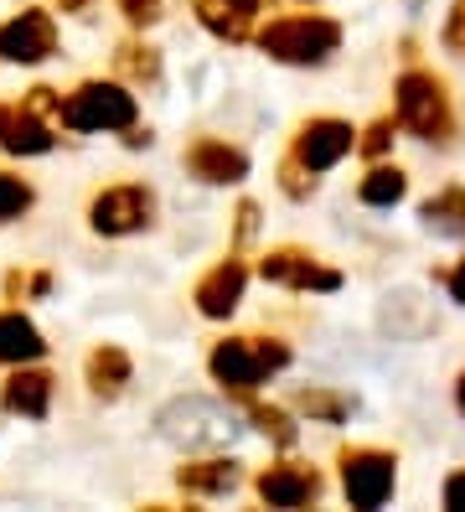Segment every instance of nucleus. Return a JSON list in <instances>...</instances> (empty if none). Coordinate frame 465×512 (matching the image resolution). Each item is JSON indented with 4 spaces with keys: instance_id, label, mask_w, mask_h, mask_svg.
<instances>
[{
    "instance_id": "c85d7f7f",
    "label": "nucleus",
    "mask_w": 465,
    "mask_h": 512,
    "mask_svg": "<svg viewBox=\"0 0 465 512\" xmlns=\"http://www.w3.org/2000/svg\"><path fill=\"white\" fill-rule=\"evenodd\" d=\"M445 507H450V512H465V471H455V476L445 481Z\"/></svg>"
},
{
    "instance_id": "473e14b6",
    "label": "nucleus",
    "mask_w": 465,
    "mask_h": 512,
    "mask_svg": "<svg viewBox=\"0 0 465 512\" xmlns=\"http://www.w3.org/2000/svg\"><path fill=\"white\" fill-rule=\"evenodd\" d=\"M455 404H460V414H465V373H460V383H455Z\"/></svg>"
},
{
    "instance_id": "7c9ffc66",
    "label": "nucleus",
    "mask_w": 465,
    "mask_h": 512,
    "mask_svg": "<svg viewBox=\"0 0 465 512\" xmlns=\"http://www.w3.org/2000/svg\"><path fill=\"white\" fill-rule=\"evenodd\" d=\"M254 218H259V207L243 202V207H238V233H254Z\"/></svg>"
},
{
    "instance_id": "4468645a",
    "label": "nucleus",
    "mask_w": 465,
    "mask_h": 512,
    "mask_svg": "<svg viewBox=\"0 0 465 512\" xmlns=\"http://www.w3.org/2000/svg\"><path fill=\"white\" fill-rule=\"evenodd\" d=\"M186 166H192L202 182H212V187H233V182L248 176V156L233 150L228 140H197L192 150H186Z\"/></svg>"
},
{
    "instance_id": "9d476101",
    "label": "nucleus",
    "mask_w": 465,
    "mask_h": 512,
    "mask_svg": "<svg viewBox=\"0 0 465 512\" xmlns=\"http://www.w3.org/2000/svg\"><path fill=\"white\" fill-rule=\"evenodd\" d=\"M243 285H248V269L238 259H223L217 269H207V275L197 280L192 300H197V311L212 316V321H228L238 311V300H243Z\"/></svg>"
},
{
    "instance_id": "f3484780",
    "label": "nucleus",
    "mask_w": 465,
    "mask_h": 512,
    "mask_svg": "<svg viewBox=\"0 0 465 512\" xmlns=\"http://www.w3.org/2000/svg\"><path fill=\"white\" fill-rule=\"evenodd\" d=\"M42 352H47V342L37 326L21 311H0V363H37Z\"/></svg>"
},
{
    "instance_id": "a878e982",
    "label": "nucleus",
    "mask_w": 465,
    "mask_h": 512,
    "mask_svg": "<svg viewBox=\"0 0 465 512\" xmlns=\"http://www.w3.org/2000/svg\"><path fill=\"white\" fill-rule=\"evenodd\" d=\"M119 11L130 26H150V21H161V0H119Z\"/></svg>"
},
{
    "instance_id": "423d86ee",
    "label": "nucleus",
    "mask_w": 465,
    "mask_h": 512,
    "mask_svg": "<svg viewBox=\"0 0 465 512\" xmlns=\"http://www.w3.org/2000/svg\"><path fill=\"white\" fill-rule=\"evenodd\" d=\"M393 481H398V461L388 450H347L341 456V487H347L352 507L372 512L393 497Z\"/></svg>"
},
{
    "instance_id": "2eb2a0df",
    "label": "nucleus",
    "mask_w": 465,
    "mask_h": 512,
    "mask_svg": "<svg viewBox=\"0 0 465 512\" xmlns=\"http://www.w3.org/2000/svg\"><path fill=\"white\" fill-rule=\"evenodd\" d=\"M254 11H259V0H197L202 26L223 42H243L254 32Z\"/></svg>"
},
{
    "instance_id": "412c9836",
    "label": "nucleus",
    "mask_w": 465,
    "mask_h": 512,
    "mask_svg": "<svg viewBox=\"0 0 465 512\" xmlns=\"http://www.w3.org/2000/svg\"><path fill=\"white\" fill-rule=\"evenodd\" d=\"M403 192H409V176H403L398 166H372L362 176V187H357V197L367 207H393V202H403Z\"/></svg>"
},
{
    "instance_id": "f257e3e1",
    "label": "nucleus",
    "mask_w": 465,
    "mask_h": 512,
    "mask_svg": "<svg viewBox=\"0 0 465 512\" xmlns=\"http://www.w3.org/2000/svg\"><path fill=\"white\" fill-rule=\"evenodd\" d=\"M155 430H161L166 445L192 456V450H228L238 440V419L233 409L212 404V399H176L155 414Z\"/></svg>"
},
{
    "instance_id": "bb28decb",
    "label": "nucleus",
    "mask_w": 465,
    "mask_h": 512,
    "mask_svg": "<svg viewBox=\"0 0 465 512\" xmlns=\"http://www.w3.org/2000/svg\"><path fill=\"white\" fill-rule=\"evenodd\" d=\"M388 145H393V119H378V125H367V135H362V156H383Z\"/></svg>"
},
{
    "instance_id": "aec40b11",
    "label": "nucleus",
    "mask_w": 465,
    "mask_h": 512,
    "mask_svg": "<svg viewBox=\"0 0 465 512\" xmlns=\"http://www.w3.org/2000/svg\"><path fill=\"white\" fill-rule=\"evenodd\" d=\"M419 218L434 228V233H465V187H445L440 197H429L419 207Z\"/></svg>"
},
{
    "instance_id": "0eeeda50",
    "label": "nucleus",
    "mask_w": 465,
    "mask_h": 512,
    "mask_svg": "<svg viewBox=\"0 0 465 512\" xmlns=\"http://www.w3.org/2000/svg\"><path fill=\"white\" fill-rule=\"evenodd\" d=\"M150 213H155V197L145 187H109V192L93 197L88 223H93V233H104V238H124V233L150 228Z\"/></svg>"
},
{
    "instance_id": "4be33fe9",
    "label": "nucleus",
    "mask_w": 465,
    "mask_h": 512,
    "mask_svg": "<svg viewBox=\"0 0 465 512\" xmlns=\"http://www.w3.org/2000/svg\"><path fill=\"white\" fill-rule=\"evenodd\" d=\"M295 404L305 409V414H316V419H326V425H341V419H347V399L341 394H326V388H300L295 394Z\"/></svg>"
},
{
    "instance_id": "cd10ccee",
    "label": "nucleus",
    "mask_w": 465,
    "mask_h": 512,
    "mask_svg": "<svg viewBox=\"0 0 465 512\" xmlns=\"http://www.w3.org/2000/svg\"><path fill=\"white\" fill-rule=\"evenodd\" d=\"M445 47L465 57V0H455V6H450V21H445Z\"/></svg>"
},
{
    "instance_id": "7ed1b4c3",
    "label": "nucleus",
    "mask_w": 465,
    "mask_h": 512,
    "mask_svg": "<svg viewBox=\"0 0 465 512\" xmlns=\"http://www.w3.org/2000/svg\"><path fill=\"white\" fill-rule=\"evenodd\" d=\"M290 363V347L285 342H264V337H228V342H217L212 357H207V368L212 378L223 383V388H238V394H248V388H259L269 373H279Z\"/></svg>"
},
{
    "instance_id": "20e7f679",
    "label": "nucleus",
    "mask_w": 465,
    "mask_h": 512,
    "mask_svg": "<svg viewBox=\"0 0 465 512\" xmlns=\"http://www.w3.org/2000/svg\"><path fill=\"white\" fill-rule=\"evenodd\" d=\"M62 125L68 130H130L135 125V94L119 83H83L62 99Z\"/></svg>"
},
{
    "instance_id": "9b49d317",
    "label": "nucleus",
    "mask_w": 465,
    "mask_h": 512,
    "mask_svg": "<svg viewBox=\"0 0 465 512\" xmlns=\"http://www.w3.org/2000/svg\"><path fill=\"white\" fill-rule=\"evenodd\" d=\"M264 280L269 285H290V290H336L341 285L336 269H321L305 249H274V254H264Z\"/></svg>"
},
{
    "instance_id": "393cba45",
    "label": "nucleus",
    "mask_w": 465,
    "mask_h": 512,
    "mask_svg": "<svg viewBox=\"0 0 465 512\" xmlns=\"http://www.w3.org/2000/svg\"><path fill=\"white\" fill-rule=\"evenodd\" d=\"M248 414H254V419H259V430H264V435H274L279 445H290V440H295V425L285 419V409H274V404H254Z\"/></svg>"
},
{
    "instance_id": "ddd939ff",
    "label": "nucleus",
    "mask_w": 465,
    "mask_h": 512,
    "mask_svg": "<svg viewBox=\"0 0 465 512\" xmlns=\"http://www.w3.org/2000/svg\"><path fill=\"white\" fill-rule=\"evenodd\" d=\"M0 150H11V156H47V150H52V130L37 119V109L0 104Z\"/></svg>"
},
{
    "instance_id": "1a4fd4ad",
    "label": "nucleus",
    "mask_w": 465,
    "mask_h": 512,
    "mask_svg": "<svg viewBox=\"0 0 465 512\" xmlns=\"http://www.w3.org/2000/svg\"><path fill=\"white\" fill-rule=\"evenodd\" d=\"M352 145H357V140H352L347 119H310V125L300 130V140H295V161H300L305 171H331Z\"/></svg>"
},
{
    "instance_id": "5701e85b",
    "label": "nucleus",
    "mask_w": 465,
    "mask_h": 512,
    "mask_svg": "<svg viewBox=\"0 0 465 512\" xmlns=\"http://www.w3.org/2000/svg\"><path fill=\"white\" fill-rule=\"evenodd\" d=\"M26 207H31V187L21 182V176H6V171H0V223L21 218Z\"/></svg>"
},
{
    "instance_id": "c756f323",
    "label": "nucleus",
    "mask_w": 465,
    "mask_h": 512,
    "mask_svg": "<svg viewBox=\"0 0 465 512\" xmlns=\"http://www.w3.org/2000/svg\"><path fill=\"white\" fill-rule=\"evenodd\" d=\"M450 300H460V306H465V259L450 269Z\"/></svg>"
},
{
    "instance_id": "6ab92c4d",
    "label": "nucleus",
    "mask_w": 465,
    "mask_h": 512,
    "mask_svg": "<svg viewBox=\"0 0 465 512\" xmlns=\"http://www.w3.org/2000/svg\"><path fill=\"white\" fill-rule=\"evenodd\" d=\"M124 383H130V357H124L119 347H93L88 352V388L93 394L114 399Z\"/></svg>"
},
{
    "instance_id": "f03ea898",
    "label": "nucleus",
    "mask_w": 465,
    "mask_h": 512,
    "mask_svg": "<svg viewBox=\"0 0 465 512\" xmlns=\"http://www.w3.org/2000/svg\"><path fill=\"white\" fill-rule=\"evenodd\" d=\"M259 47L274 57V63L310 68V63H326V57L341 47V26L331 16H279L259 32Z\"/></svg>"
},
{
    "instance_id": "39448f33",
    "label": "nucleus",
    "mask_w": 465,
    "mask_h": 512,
    "mask_svg": "<svg viewBox=\"0 0 465 512\" xmlns=\"http://www.w3.org/2000/svg\"><path fill=\"white\" fill-rule=\"evenodd\" d=\"M393 99H398V125L403 130H414L424 140H440L450 130V99H445V83L434 78V73L409 68V73L398 78Z\"/></svg>"
},
{
    "instance_id": "b1692460",
    "label": "nucleus",
    "mask_w": 465,
    "mask_h": 512,
    "mask_svg": "<svg viewBox=\"0 0 465 512\" xmlns=\"http://www.w3.org/2000/svg\"><path fill=\"white\" fill-rule=\"evenodd\" d=\"M119 68L145 78V83H155V78H161V57H155L150 47H119Z\"/></svg>"
},
{
    "instance_id": "dca6fc26",
    "label": "nucleus",
    "mask_w": 465,
    "mask_h": 512,
    "mask_svg": "<svg viewBox=\"0 0 465 512\" xmlns=\"http://www.w3.org/2000/svg\"><path fill=\"white\" fill-rule=\"evenodd\" d=\"M0 404H6L11 414H26V419H42V414L52 409V378L21 363V373H16V378L6 383V394H0Z\"/></svg>"
},
{
    "instance_id": "f8f14e48",
    "label": "nucleus",
    "mask_w": 465,
    "mask_h": 512,
    "mask_svg": "<svg viewBox=\"0 0 465 512\" xmlns=\"http://www.w3.org/2000/svg\"><path fill=\"white\" fill-rule=\"evenodd\" d=\"M259 497L269 502V507H310L321 497V476L310 471V466H269L264 476H259Z\"/></svg>"
},
{
    "instance_id": "a211bd4d",
    "label": "nucleus",
    "mask_w": 465,
    "mask_h": 512,
    "mask_svg": "<svg viewBox=\"0 0 465 512\" xmlns=\"http://www.w3.org/2000/svg\"><path fill=\"white\" fill-rule=\"evenodd\" d=\"M181 481V492H202V497H217V492H233L238 487V466L233 461H192V466H181L176 471Z\"/></svg>"
},
{
    "instance_id": "2f4dec72",
    "label": "nucleus",
    "mask_w": 465,
    "mask_h": 512,
    "mask_svg": "<svg viewBox=\"0 0 465 512\" xmlns=\"http://www.w3.org/2000/svg\"><path fill=\"white\" fill-rule=\"evenodd\" d=\"M62 11H88V0H57Z\"/></svg>"
},
{
    "instance_id": "6e6552de",
    "label": "nucleus",
    "mask_w": 465,
    "mask_h": 512,
    "mask_svg": "<svg viewBox=\"0 0 465 512\" xmlns=\"http://www.w3.org/2000/svg\"><path fill=\"white\" fill-rule=\"evenodd\" d=\"M52 52H57V26H52L47 11H21L0 26V57H6V63L31 68V63H47Z\"/></svg>"
}]
</instances>
